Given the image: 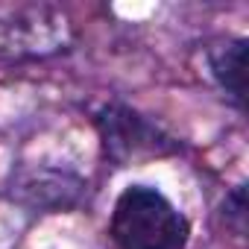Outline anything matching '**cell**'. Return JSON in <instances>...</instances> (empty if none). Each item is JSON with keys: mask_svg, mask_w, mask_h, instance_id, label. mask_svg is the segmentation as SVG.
<instances>
[{"mask_svg": "<svg viewBox=\"0 0 249 249\" xmlns=\"http://www.w3.org/2000/svg\"><path fill=\"white\" fill-rule=\"evenodd\" d=\"M108 234L117 249H185L188 217L153 185H129L114 202Z\"/></svg>", "mask_w": 249, "mask_h": 249, "instance_id": "obj_1", "label": "cell"}, {"mask_svg": "<svg viewBox=\"0 0 249 249\" xmlns=\"http://www.w3.org/2000/svg\"><path fill=\"white\" fill-rule=\"evenodd\" d=\"M94 123H97L106 159L114 161L117 167L135 164L144 159H161L179 150V144L167 132H161L153 120H147L135 108L120 106V103L100 108Z\"/></svg>", "mask_w": 249, "mask_h": 249, "instance_id": "obj_2", "label": "cell"}, {"mask_svg": "<svg viewBox=\"0 0 249 249\" xmlns=\"http://www.w3.org/2000/svg\"><path fill=\"white\" fill-rule=\"evenodd\" d=\"M71 30L62 15L47 9L15 12L12 18L0 21V56L12 59H36L65 50Z\"/></svg>", "mask_w": 249, "mask_h": 249, "instance_id": "obj_3", "label": "cell"}, {"mask_svg": "<svg viewBox=\"0 0 249 249\" xmlns=\"http://www.w3.org/2000/svg\"><path fill=\"white\" fill-rule=\"evenodd\" d=\"M208 71L220 91L234 103V108H246V41L229 38L208 50Z\"/></svg>", "mask_w": 249, "mask_h": 249, "instance_id": "obj_4", "label": "cell"}, {"mask_svg": "<svg viewBox=\"0 0 249 249\" xmlns=\"http://www.w3.org/2000/svg\"><path fill=\"white\" fill-rule=\"evenodd\" d=\"M223 208H226V223L237 234H243V229H246V188L234 185L231 194H226V205Z\"/></svg>", "mask_w": 249, "mask_h": 249, "instance_id": "obj_5", "label": "cell"}]
</instances>
